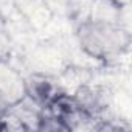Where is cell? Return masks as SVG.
<instances>
[{"instance_id": "3", "label": "cell", "mask_w": 132, "mask_h": 132, "mask_svg": "<svg viewBox=\"0 0 132 132\" xmlns=\"http://www.w3.org/2000/svg\"><path fill=\"white\" fill-rule=\"evenodd\" d=\"M25 100H30L36 106L45 107L56 92L54 86L44 73H34L30 78H25Z\"/></svg>"}, {"instance_id": "2", "label": "cell", "mask_w": 132, "mask_h": 132, "mask_svg": "<svg viewBox=\"0 0 132 132\" xmlns=\"http://www.w3.org/2000/svg\"><path fill=\"white\" fill-rule=\"evenodd\" d=\"M0 96L10 107L25 101V78L8 62L0 61Z\"/></svg>"}, {"instance_id": "1", "label": "cell", "mask_w": 132, "mask_h": 132, "mask_svg": "<svg viewBox=\"0 0 132 132\" xmlns=\"http://www.w3.org/2000/svg\"><path fill=\"white\" fill-rule=\"evenodd\" d=\"M78 39L89 56L104 62L120 57L130 45V34L124 25L96 22L89 17L81 22Z\"/></svg>"}, {"instance_id": "4", "label": "cell", "mask_w": 132, "mask_h": 132, "mask_svg": "<svg viewBox=\"0 0 132 132\" xmlns=\"http://www.w3.org/2000/svg\"><path fill=\"white\" fill-rule=\"evenodd\" d=\"M16 6L30 22L42 25L48 20V6L45 0H16Z\"/></svg>"}, {"instance_id": "5", "label": "cell", "mask_w": 132, "mask_h": 132, "mask_svg": "<svg viewBox=\"0 0 132 132\" xmlns=\"http://www.w3.org/2000/svg\"><path fill=\"white\" fill-rule=\"evenodd\" d=\"M10 104L2 98V96H0V120H2V118H5V115L10 112Z\"/></svg>"}]
</instances>
